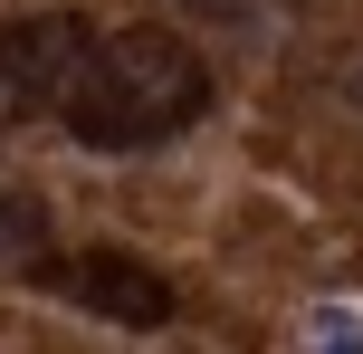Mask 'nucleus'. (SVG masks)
Listing matches in <instances>:
<instances>
[{"label": "nucleus", "mask_w": 363, "mask_h": 354, "mask_svg": "<svg viewBox=\"0 0 363 354\" xmlns=\"http://www.w3.org/2000/svg\"><path fill=\"white\" fill-rule=\"evenodd\" d=\"M201 106H211V67L172 29H125V38H106L77 67V87H67L57 115H67V134L86 153H144L163 134H182Z\"/></svg>", "instance_id": "nucleus-1"}, {"label": "nucleus", "mask_w": 363, "mask_h": 354, "mask_svg": "<svg viewBox=\"0 0 363 354\" xmlns=\"http://www.w3.org/2000/svg\"><path fill=\"white\" fill-rule=\"evenodd\" d=\"M86 57H96V29H86L77 10L10 19V29H0V134L29 125V115H57Z\"/></svg>", "instance_id": "nucleus-2"}, {"label": "nucleus", "mask_w": 363, "mask_h": 354, "mask_svg": "<svg viewBox=\"0 0 363 354\" xmlns=\"http://www.w3.org/2000/svg\"><path fill=\"white\" fill-rule=\"evenodd\" d=\"M38 249H48V211H38L29 192H0V268L38 259Z\"/></svg>", "instance_id": "nucleus-4"}, {"label": "nucleus", "mask_w": 363, "mask_h": 354, "mask_svg": "<svg viewBox=\"0 0 363 354\" xmlns=\"http://www.w3.org/2000/svg\"><path fill=\"white\" fill-rule=\"evenodd\" d=\"M354 96H363V67H354Z\"/></svg>", "instance_id": "nucleus-7"}, {"label": "nucleus", "mask_w": 363, "mask_h": 354, "mask_svg": "<svg viewBox=\"0 0 363 354\" xmlns=\"http://www.w3.org/2000/svg\"><path fill=\"white\" fill-rule=\"evenodd\" d=\"M191 19H220V29H239V19H258V0H182Z\"/></svg>", "instance_id": "nucleus-6"}, {"label": "nucleus", "mask_w": 363, "mask_h": 354, "mask_svg": "<svg viewBox=\"0 0 363 354\" xmlns=\"http://www.w3.org/2000/svg\"><path fill=\"white\" fill-rule=\"evenodd\" d=\"M38 287L67 306H86V316L106 326H163L172 316V278L144 259H125V249H77V259H38Z\"/></svg>", "instance_id": "nucleus-3"}, {"label": "nucleus", "mask_w": 363, "mask_h": 354, "mask_svg": "<svg viewBox=\"0 0 363 354\" xmlns=\"http://www.w3.org/2000/svg\"><path fill=\"white\" fill-rule=\"evenodd\" d=\"M306 336H315V345H363V316H345V306H315Z\"/></svg>", "instance_id": "nucleus-5"}]
</instances>
